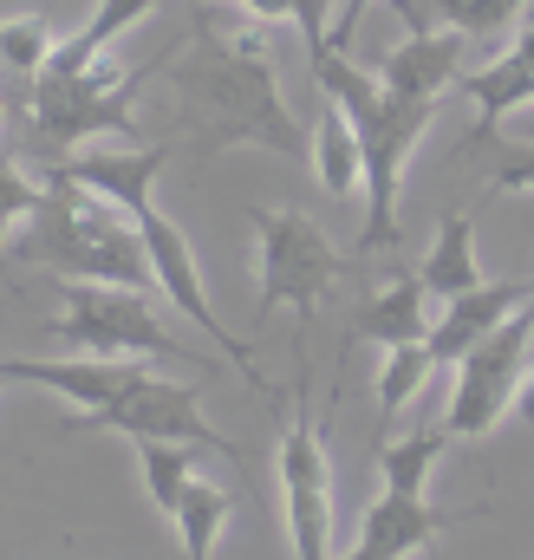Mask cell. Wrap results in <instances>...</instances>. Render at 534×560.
<instances>
[{
	"label": "cell",
	"instance_id": "1",
	"mask_svg": "<svg viewBox=\"0 0 534 560\" xmlns=\"http://www.w3.org/2000/svg\"><path fill=\"white\" fill-rule=\"evenodd\" d=\"M176 98H183V150H235L262 143L274 156H306V131L280 98L274 72V39L262 20H235L222 0H196V33L183 59L163 66Z\"/></svg>",
	"mask_w": 534,
	"mask_h": 560
},
{
	"label": "cell",
	"instance_id": "2",
	"mask_svg": "<svg viewBox=\"0 0 534 560\" xmlns=\"http://www.w3.org/2000/svg\"><path fill=\"white\" fill-rule=\"evenodd\" d=\"M306 59H313L320 98H333L352 118V131H359V156H365V229H359V255L398 248V183H404V163H410L417 138L437 118V105L385 92L372 66L346 59V46H320Z\"/></svg>",
	"mask_w": 534,
	"mask_h": 560
},
{
	"label": "cell",
	"instance_id": "3",
	"mask_svg": "<svg viewBox=\"0 0 534 560\" xmlns=\"http://www.w3.org/2000/svg\"><path fill=\"white\" fill-rule=\"evenodd\" d=\"M33 222H39L33 248L66 280H112V287H137V293L156 287L150 255H143V229H137L131 209H118L112 196L46 170V202H39Z\"/></svg>",
	"mask_w": 534,
	"mask_h": 560
},
{
	"label": "cell",
	"instance_id": "4",
	"mask_svg": "<svg viewBox=\"0 0 534 560\" xmlns=\"http://www.w3.org/2000/svg\"><path fill=\"white\" fill-rule=\"evenodd\" d=\"M53 339L79 346L85 359H150V365H209L202 352L176 346V332L163 326L156 300L137 287L112 280H66L59 287V313L46 319Z\"/></svg>",
	"mask_w": 534,
	"mask_h": 560
},
{
	"label": "cell",
	"instance_id": "5",
	"mask_svg": "<svg viewBox=\"0 0 534 560\" xmlns=\"http://www.w3.org/2000/svg\"><path fill=\"white\" fill-rule=\"evenodd\" d=\"M150 72H118L112 59H92L85 72H33V138L53 156H72L92 138H137L131 98Z\"/></svg>",
	"mask_w": 534,
	"mask_h": 560
},
{
	"label": "cell",
	"instance_id": "6",
	"mask_svg": "<svg viewBox=\"0 0 534 560\" xmlns=\"http://www.w3.org/2000/svg\"><path fill=\"white\" fill-rule=\"evenodd\" d=\"M255 222V242H262V287H255V319H274V306H293L300 332L313 326L320 300L333 280L352 275V261L326 242V229L306 215V209H287V202H255L248 209Z\"/></svg>",
	"mask_w": 534,
	"mask_h": 560
},
{
	"label": "cell",
	"instance_id": "7",
	"mask_svg": "<svg viewBox=\"0 0 534 560\" xmlns=\"http://www.w3.org/2000/svg\"><path fill=\"white\" fill-rule=\"evenodd\" d=\"M280 502H287V548L293 560H326L333 541V450L313 411V365L306 332H293V418L280 436Z\"/></svg>",
	"mask_w": 534,
	"mask_h": 560
},
{
	"label": "cell",
	"instance_id": "8",
	"mask_svg": "<svg viewBox=\"0 0 534 560\" xmlns=\"http://www.w3.org/2000/svg\"><path fill=\"white\" fill-rule=\"evenodd\" d=\"M66 430H112V436H163V443H189V450H216L229 463H242V443L222 436L216 423L202 418V378L176 385V378H156V372H137L131 385L79 418H66Z\"/></svg>",
	"mask_w": 534,
	"mask_h": 560
},
{
	"label": "cell",
	"instance_id": "9",
	"mask_svg": "<svg viewBox=\"0 0 534 560\" xmlns=\"http://www.w3.org/2000/svg\"><path fill=\"white\" fill-rule=\"evenodd\" d=\"M529 359H534V300L522 306V313H509V319L456 365V392H450V418H443V430H450L456 443L489 436L496 423L509 418V405L522 398Z\"/></svg>",
	"mask_w": 534,
	"mask_h": 560
},
{
	"label": "cell",
	"instance_id": "10",
	"mask_svg": "<svg viewBox=\"0 0 534 560\" xmlns=\"http://www.w3.org/2000/svg\"><path fill=\"white\" fill-rule=\"evenodd\" d=\"M137 229H143V255H150V275H156V293L196 326V332H209L216 346H222V359L242 372V385H255L262 398H274V385L262 378V365H255V346L248 339H235L229 326H222V313L209 306V287H202V275H196V255H189V235L150 202V209H137Z\"/></svg>",
	"mask_w": 534,
	"mask_h": 560
},
{
	"label": "cell",
	"instance_id": "11",
	"mask_svg": "<svg viewBox=\"0 0 534 560\" xmlns=\"http://www.w3.org/2000/svg\"><path fill=\"white\" fill-rule=\"evenodd\" d=\"M476 515H483V509H443V502H430V495H398V489H385V495L365 509L359 541L339 560H410V555H423L437 535H450V528H463V522H476Z\"/></svg>",
	"mask_w": 534,
	"mask_h": 560
},
{
	"label": "cell",
	"instance_id": "12",
	"mask_svg": "<svg viewBox=\"0 0 534 560\" xmlns=\"http://www.w3.org/2000/svg\"><path fill=\"white\" fill-rule=\"evenodd\" d=\"M534 300V280H483V287H469V293H456V300H443V313L430 319V332H423V346H430V359H437V372L450 365H463L509 313H522Z\"/></svg>",
	"mask_w": 534,
	"mask_h": 560
},
{
	"label": "cell",
	"instance_id": "13",
	"mask_svg": "<svg viewBox=\"0 0 534 560\" xmlns=\"http://www.w3.org/2000/svg\"><path fill=\"white\" fill-rule=\"evenodd\" d=\"M183 143H143V150H72V156H53L46 170L53 176H72V183H85V189H98V196H112L118 209H150V189H156V176L170 170V156H176Z\"/></svg>",
	"mask_w": 534,
	"mask_h": 560
},
{
	"label": "cell",
	"instance_id": "14",
	"mask_svg": "<svg viewBox=\"0 0 534 560\" xmlns=\"http://www.w3.org/2000/svg\"><path fill=\"white\" fill-rule=\"evenodd\" d=\"M463 33H450V26H430V33H404V46H392L372 72H379V85L385 92H404V98H423V105H437L456 79H463Z\"/></svg>",
	"mask_w": 534,
	"mask_h": 560
},
{
	"label": "cell",
	"instance_id": "15",
	"mask_svg": "<svg viewBox=\"0 0 534 560\" xmlns=\"http://www.w3.org/2000/svg\"><path fill=\"white\" fill-rule=\"evenodd\" d=\"M430 319H437V313H430L423 280H417V268H404V275H392L379 293L359 300V313H352V339L392 352V346H417V339L430 332Z\"/></svg>",
	"mask_w": 534,
	"mask_h": 560
},
{
	"label": "cell",
	"instance_id": "16",
	"mask_svg": "<svg viewBox=\"0 0 534 560\" xmlns=\"http://www.w3.org/2000/svg\"><path fill=\"white\" fill-rule=\"evenodd\" d=\"M0 372H7V385H39V392H59V398H72V405H105V398H118L125 385H131L143 365L131 359H85V365H46V359H0Z\"/></svg>",
	"mask_w": 534,
	"mask_h": 560
},
{
	"label": "cell",
	"instance_id": "17",
	"mask_svg": "<svg viewBox=\"0 0 534 560\" xmlns=\"http://www.w3.org/2000/svg\"><path fill=\"white\" fill-rule=\"evenodd\" d=\"M417 280H423V293H430V300H456V293L483 287V255H476V222H469L463 209H450V215H443V229H437L430 255L417 261Z\"/></svg>",
	"mask_w": 534,
	"mask_h": 560
},
{
	"label": "cell",
	"instance_id": "18",
	"mask_svg": "<svg viewBox=\"0 0 534 560\" xmlns=\"http://www.w3.org/2000/svg\"><path fill=\"white\" fill-rule=\"evenodd\" d=\"M313 176H320V189L333 196V202H352L359 189H365V156H359V131H352V118L326 98L320 105V125H313Z\"/></svg>",
	"mask_w": 534,
	"mask_h": 560
},
{
	"label": "cell",
	"instance_id": "19",
	"mask_svg": "<svg viewBox=\"0 0 534 560\" xmlns=\"http://www.w3.org/2000/svg\"><path fill=\"white\" fill-rule=\"evenodd\" d=\"M150 7H156V0H98V13H92L72 39H59V46H53V59H46L39 72H85L92 59H105V52L131 33Z\"/></svg>",
	"mask_w": 534,
	"mask_h": 560
},
{
	"label": "cell",
	"instance_id": "20",
	"mask_svg": "<svg viewBox=\"0 0 534 560\" xmlns=\"http://www.w3.org/2000/svg\"><path fill=\"white\" fill-rule=\"evenodd\" d=\"M450 443H456L450 430H410V436L379 430V443H372V463H379L385 489H398V495H423V482H430V469L443 463V450H450Z\"/></svg>",
	"mask_w": 534,
	"mask_h": 560
},
{
	"label": "cell",
	"instance_id": "21",
	"mask_svg": "<svg viewBox=\"0 0 534 560\" xmlns=\"http://www.w3.org/2000/svg\"><path fill=\"white\" fill-rule=\"evenodd\" d=\"M137 469H143V489H150V502H156V515H170V522H176V509H183V495L196 489V456H189V443H163V436H137Z\"/></svg>",
	"mask_w": 534,
	"mask_h": 560
},
{
	"label": "cell",
	"instance_id": "22",
	"mask_svg": "<svg viewBox=\"0 0 534 560\" xmlns=\"http://www.w3.org/2000/svg\"><path fill=\"white\" fill-rule=\"evenodd\" d=\"M229 515H235V489H222V482H202V476H196V489H189V495H183V509H176L183 560H216V541H222Z\"/></svg>",
	"mask_w": 534,
	"mask_h": 560
},
{
	"label": "cell",
	"instance_id": "23",
	"mask_svg": "<svg viewBox=\"0 0 534 560\" xmlns=\"http://www.w3.org/2000/svg\"><path fill=\"white\" fill-rule=\"evenodd\" d=\"M430 372H437V359H430V346H423V339L385 352V365H379V430H385V423L398 418L404 405L430 385Z\"/></svg>",
	"mask_w": 534,
	"mask_h": 560
},
{
	"label": "cell",
	"instance_id": "24",
	"mask_svg": "<svg viewBox=\"0 0 534 560\" xmlns=\"http://www.w3.org/2000/svg\"><path fill=\"white\" fill-rule=\"evenodd\" d=\"M53 26L39 20V13H20V20H0V66L7 72H20V79H33L46 59H53Z\"/></svg>",
	"mask_w": 534,
	"mask_h": 560
},
{
	"label": "cell",
	"instance_id": "25",
	"mask_svg": "<svg viewBox=\"0 0 534 560\" xmlns=\"http://www.w3.org/2000/svg\"><path fill=\"white\" fill-rule=\"evenodd\" d=\"M39 202H46V183H33V176L20 170V156L0 150V215L20 222V215H39Z\"/></svg>",
	"mask_w": 534,
	"mask_h": 560
},
{
	"label": "cell",
	"instance_id": "26",
	"mask_svg": "<svg viewBox=\"0 0 534 560\" xmlns=\"http://www.w3.org/2000/svg\"><path fill=\"white\" fill-rule=\"evenodd\" d=\"M522 189H534V143H509L489 176V196H522Z\"/></svg>",
	"mask_w": 534,
	"mask_h": 560
},
{
	"label": "cell",
	"instance_id": "27",
	"mask_svg": "<svg viewBox=\"0 0 534 560\" xmlns=\"http://www.w3.org/2000/svg\"><path fill=\"white\" fill-rule=\"evenodd\" d=\"M326 7L333 0H300V33H306V52H320V46H333V33H326Z\"/></svg>",
	"mask_w": 534,
	"mask_h": 560
},
{
	"label": "cell",
	"instance_id": "28",
	"mask_svg": "<svg viewBox=\"0 0 534 560\" xmlns=\"http://www.w3.org/2000/svg\"><path fill=\"white\" fill-rule=\"evenodd\" d=\"M365 7H372V0H346V7H339V20H333V46H346V39H352V26L365 20Z\"/></svg>",
	"mask_w": 534,
	"mask_h": 560
},
{
	"label": "cell",
	"instance_id": "29",
	"mask_svg": "<svg viewBox=\"0 0 534 560\" xmlns=\"http://www.w3.org/2000/svg\"><path fill=\"white\" fill-rule=\"evenodd\" d=\"M7 235H13V222H7V215H0V248H7Z\"/></svg>",
	"mask_w": 534,
	"mask_h": 560
},
{
	"label": "cell",
	"instance_id": "30",
	"mask_svg": "<svg viewBox=\"0 0 534 560\" xmlns=\"http://www.w3.org/2000/svg\"><path fill=\"white\" fill-rule=\"evenodd\" d=\"M522 26H534V0H529V7H522Z\"/></svg>",
	"mask_w": 534,
	"mask_h": 560
},
{
	"label": "cell",
	"instance_id": "31",
	"mask_svg": "<svg viewBox=\"0 0 534 560\" xmlns=\"http://www.w3.org/2000/svg\"><path fill=\"white\" fill-rule=\"evenodd\" d=\"M0 131H7V105H0Z\"/></svg>",
	"mask_w": 534,
	"mask_h": 560
},
{
	"label": "cell",
	"instance_id": "32",
	"mask_svg": "<svg viewBox=\"0 0 534 560\" xmlns=\"http://www.w3.org/2000/svg\"><path fill=\"white\" fill-rule=\"evenodd\" d=\"M529 411H534V392H529Z\"/></svg>",
	"mask_w": 534,
	"mask_h": 560
},
{
	"label": "cell",
	"instance_id": "33",
	"mask_svg": "<svg viewBox=\"0 0 534 560\" xmlns=\"http://www.w3.org/2000/svg\"><path fill=\"white\" fill-rule=\"evenodd\" d=\"M0 385H7V372H0Z\"/></svg>",
	"mask_w": 534,
	"mask_h": 560
}]
</instances>
